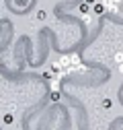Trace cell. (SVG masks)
<instances>
[{
  "instance_id": "obj_1",
  "label": "cell",
  "mask_w": 123,
  "mask_h": 130,
  "mask_svg": "<svg viewBox=\"0 0 123 130\" xmlns=\"http://www.w3.org/2000/svg\"><path fill=\"white\" fill-rule=\"evenodd\" d=\"M103 4L107 6V10H109V12H113V14H117V12L121 10L119 2H115V0H103Z\"/></svg>"
},
{
  "instance_id": "obj_2",
  "label": "cell",
  "mask_w": 123,
  "mask_h": 130,
  "mask_svg": "<svg viewBox=\"0 0 123 130\" xmlns=\"http://www.w3.org/2000/svg\"><path fill=\"white\" fill-rule=\"evenodd\" d=\"M59 64H61L64 68H68L70 64H72V56H70V54H61V56H59Z\"/></svg>"
},
{
  "instance_id": "obj_3",
  "label": "cell",
  "mask_w": 123,
  "mask_h": 130,
  "mask_svg": "<svg viewBox=\"0 0 123 130\" xmlns=\"http://www.w3.org/2000/svg\"><path fill=\"white\" fill-rule=\"evenodd\" d=\"M105 10H107V6L103 2H95V4H92V12H95V14H103Z\"/></svg>"
},
{
  "instance_id": "obj_4",
  "label": "cell",
  "mask_w": 123,
  "mask_h": 130,
  "mask_svg": "<svg viewBox=\"0 0 123 130\" xmlns=\"http://www.w3.org/2000/svg\"><path fill=\"white\" fill-rule=\"evenodd\" d=\"M115 62H117V64L123 62V52H115Z\"/></svg>"
},
{
  "instance_id": "obj_5",
  "label": "cell",
  "mask_w": 123,
  "mask_h": 130,
  "mask_svg": "<svg viewBox=\"0 0 123 130\" xmlns=\"http://www.w3.org/2000/svg\"><path fill=\"white\" fill-rule=\"evenodd\" d=\"M51 101H59V91L57 89H53V93H51Z\"/></svg>"
},
{
  "instance_id": "obj_6",
  "label": "cell",
  "mask_w": 123,
  "mask_h": 130,
  "mask_svg": "<svg viewBox=\"0 0 123 130\" xmlns=\"http://www.w3.org/2000/svg\"><path fill=\"white\" fill-rule=\"evenodd\" d=\"M80 17H82V21H84L86 25H90V14H86V12H82V14H80Z\"/></svg>"
},
{
  "instance_id": "obj_7",
  "label": "cell",
  "mask_w": 123,
  "mask_h": 130,
  "mask_svg": "<svg viewBox=\"0 0 123 130\" xmlns=\"http://www.w3.org/2000/svg\"><path fill=\"white\" fill-rule=\"evenodd\" d=\"M72 56V64H80V56L78 54H70Z\"/></svg>"
},
{
  "instance_id": "obj_8",
  "label": "cell",
  "mask_w": 123,
  "mask_h": 130,
  "mask_svg": "<svg viewBox=\"0 0 123 130\" xmlns=\"http://www.w3.org/2000/svg\"><path fill=\"white\" fill-rule=\"evenodd\" d=\"M78 10H80V12H86V10H88V2H86V4H80Z\"/></svg>"
},
{
  "instance_id": "obj_9",
  "label": "cell",
  "mask_w": 123,
  "mask_h": 130,
  "mask_svg": "<svg viewBox=\"0 0 123 130\" xmlns=\"http://www.w3.org/2000/svg\"><path fill=\"white\" fill-rule=\"evenodd\" d=\"M119 72H121V74H123V62H121V64H119Z\"/></svg>"
},
{
  "instance_id": "obj_10",
  "label": "cell",
  "mask_w": 123,
  "mask_h": 130,
  "mask_svg": "<svg viewBox=\"0 0 123 130\" xmlns=\"http://www.w3.org/2000/svg\"><path fill=\"white\" fill-rule=\"evenodd\" d=\"M84 2H88V4H95V0H84Z\"/></svg>"
},
{
  "instance_id": "obj_11",
  "label": "cell",
  "mask_w": 123,
  "mask_h": 130,
  "mask_svg": "<svg viewBox=\"0 0 123 130\" xmlns=\"http://www.w3.org/2000/svg\"><path fill=\"white\" fill-rule=\"evenodd\" d=\"M115 2H119V4H121V2H123V0H115Z\"/></svg>"
}]
</instances>
